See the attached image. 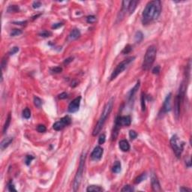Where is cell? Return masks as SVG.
Listing matches in <instances>:
<instances>
[{
    "instance_id": "obj_23",
    "label": "cell",
    "mask_w": 192,
    "mask_h": 192,
    "mask_svg": "<svg viewBox=\"0 0 192 192\" xmlns=\"http://www.w3.org/2000/svg\"><path fill=\"white\" fill-rule=\"evenodd\" d=\"M146 179V173H143L140 174V176H138L137 178L134 179V183L135 184H140V182L144 181Z\"/></svg>"
},
{
    "instance_id": "obj_18",
    "label": "cell",
    "mask_w": 192,
    "mask_h": 192,
    "mask_svg": "<svg viewBox=\"0 0 192 192\" xmlns=\"http://www.w3.org/2000/svg\"><path fill=\"white\" fill-rule=\"evenodd\" d=\"M129 3H130V1H123L122 2V10L120 11V18L122 19L125 16V14H126V11H128Z\"/></svg>"
},
{
    "instance_id": "obj_7",
    "label": "cell",
    "mask_w": 192,
    "mask_h": 192,
    "mask_svg": "<svg viewBox=\"0 0 192 192\" xmlns=\"http://www.w3.org/2000/svg\"><path fill=\"white\" fill-rule=\"evenodd\" d=\"M135 57L134 56H131L129 58H127L126 59L123 60L122 62H121L119 65L116 66V68H115V70L113 71V73L111 74V76H110V80H113L114 79H116V77L121 74L123 71L125 70V68L128 67V65L132 62L134 60Z\"/></svg>"
},
{
    "instance_id": "obj_20",
    "label": "cell",
    "mask_w": 192,
    "mask_h": 192,
    "mask_svg": "<svg viewBox=\"0 0 192 192\" xmlns=\"http://www.w3.org/2000/svg\"><path fill=\"white\" fill-rule=\"evenodd\" d=\"M86 191L88 192H100V191H104V189H103L100 186H97V185H89Z\"/></svg>"
},
{
    "instance_id": "obj_27",
    "label": "cell",
    "mask_w": 192,
    "mask_h": 192,
    "mask_svg": "<svg viewBox=\"0 0 192 192\" xmlns=\"http://www.w3.org/2000/svg\"><path fill=\"white\" fill-rule=\"evenodd\" d=\"M23 33L22 30L21 29H13V30L11 32V36H17V35H20Z\"/></svg>"
},
{
    "instance_id": "obj_31",
    "label": "cell",
    "mask_w": 192,
    "mask_h": 192,
    "mask_svg": "<svg viewBox=\"0 0 192 192\" xmlns=\"http://www.w3.org/2000/svg\"><path fill=\"white\" fill-rule=\"evenodd\" d=\"M129 137L131 140H134L137 137V133L134 130H131L129 131Z\"/></svg>"
},
{
    "instance_id": "obj_37",
    "label": "cell",
    "mask_w": 192,
    "mask_h": 192,
    "mask_svg": "<svg viewBox=\"0 0 192 192\" xmlns=\"http://www.w3.org/2000/svg\"><path fill=\"white\" fill-rule=\"evenodd\" d=\"M87 23H94L96 21V17L93 15H90L87 17Z\"/></svg>"
},
{
    "instance_id": "obj_25",
    "label": "cell",
    "mask_w": 192,
    "mask_h": 192,
    "mask_svg": "<svg viewBox=\"0 0 192 192\" xmlns=\"http://www.w3.org/2000/svg\"><path fill=\"white\" fill-rule=\"evenodd\" d=\"M20 10L18 5H10L8 8V11L9 13H14V12H18Z\"/></svg>"
},
{
    "instance_id": "obj_34",
    "label": "cell",
    "mask_w": 192,
    "mask_h": 192,
    "mask_svg": "<svg viewBox=\"0 0 192 192\" xmlns=\"http://www.w3.org/2000/svg\"><path fill=\"white\" fill-rule=\"evenodd\" d=\"M50 71L54 74H59L62 71V68L61 67H55L50 69Z\"/></svg>"
},
{
    "instance_id": "obj_45",
    "label": "cell",
    "mask_w": 192,
    "mask_h": 192,
    "mask_svg": "<svg viewBox=\"0 0 192 192\" xmlns=\"http://www.w3.org/2000/svg\"><path fill=\"white\" fill-rule=\"evenodd\" d=\"M73 59H74V57H69V58H68V59H66L64 61V65H68L69 63H71L72 61H73Z\"/></svg>"
},
{
    "instance_id": "obj_47",
    "label": "cell",
    "mask_w": 192,
    "mask_h": 192,
    "mask_svg": "<svg viewBox=\"0 0 192 192\" xmlns=\"http://www.w3.org/2000/svg\"><path fill=\"white\" fill-rule=\"evenodd\" d=\"M179 191H182V192H185V191H191V189L188 188H185V187H182L179 188Z\"/></svg>"
},
{
    "instance_id": "obj_19",
    "label": "cell",
    "mask_w": 192,
    "mask_h": 192,
    "mask_svg": "<svg viewBox=\"0 0 192 192\" xmlns=\"http://www.w3.org/2000/svg\"><path fill=\"white\" fill-rule=\"evenodd\" d=\"M138 3H139V1H130L129 6H128L129 14H132L133 13H134V11H135Z\"/></svg>"
},
{
    "instance_id": "obj_3",
    "label": "cell",
    "mask_w": 192,
    "mask_h": 192,
    "mask_svg": "<svg viewBox=\"0 0 192 192\" xmlns=\"http://www.w3.org/2000/svg\"><path fill=\"white\" fill-rule=\"evenodd\" d=\"M156 54H157L156 47L150 46L147 49L142 64V68L144 71H149L152 68L155 59Z\"/></svg>"
},
{
    "instance_id": "obj_43",
    "label": "cell",
    "mask_w": 192,
    "mask_h": 192,
    "mask_svg": "<svg viewBox=\"0 0 192 192\" xmlns=\"http://www.w3.org/2000/svg\"><path fill=\"white\" fill-rule=\"evenodd\" d=\"M41 6V2H34L33 4H32V7L33 8L36 9V8H39Z\"/></svg>"
},
{
    "instance_id": "obj_38",
    "label": "cell",
    "mask_w": 192,
    "mask_h": 192,
    "mask_svg": "<svg viewBox=\"0 0 192 192\" xmlns=\"http://www.w3.org/2000/svg\"><path fill=\"white\" fill-rule=\"evenodd\" d=\"M18 51H19V47H12V48L10 50L8 54H9L10 56H11V55H14L15 53H17Z\"/></svg>"
},
{
    "instance_id": "obj_41",
    "label": "cell",
    "mask_w": 192,
    "mask_h": 192,
    "mask_svg": "<svg viewBox=\"0 0 192 192\" xmlns=\"http://www.w3.org/2000/svg\"><path fill=\"white\" fill-rule=\"evenodd\" d=\"M7 62H8V57H6V56L2 59V64H1V66H2V70H3V68L7 65Z\"/></svg>"
},
{
    "instance_id": "obj_29",
    "label": "cell",
    "mask_w": 192,
    "mask_h": 192,
    "mask_svg": "<svg viewBox=\"0 0 192 192\" xmlns=\"http://www.w3.org/2000/svg\"><path fill=\"white\" fill-rule=\"evenodd\" d=\"M34 104L37 107H41V106L42 105V101L41 98H39L38 97L35 96L34 97Z\"/></svg>"
},
{
    "instance_id": "obj_5",
    "label": "cell",
    "mask_w": 192,
    "mask_h": 192,
    "mask_svg": "<svg viewBox=\"0 0 192 192\" xmlns=\"http://www.w3.org/2000/svg\"><path fill=\"white\" fill-rule=\"evenodd\" d=\"M185 90H186V87L184 83H182V85L180 86L179 90V93L177 94L176 99H175V104H174V113H175V116L176 119H178L179 116L180 114V107L182 105V103L184 100V97L185 95Z\"/></svg>"
},
{
    "instance_id": "obj_40",
    "label": "cell",
    "mask_w": 192,
    "mask_h": 192,
    "mask_svg": "<svg viewBox=\"0 0 192 192\" xmlns=\"http://www.w3.org/2000/svg\"><path fill=\"white\" fill-rule=\"evenodd\" d=\"M8 188L10 191H17L16 188H14V185L13 184V182L11 181L9 183H8Z\"/></svg>"
},
{
    "instance_id": "obj_36",
    "label": "cell",
    "mask_w": 192,
    "mask_h": 192,
    "mask_svg": "<svg viewBox=\"0 0 192 192\" xmlns=\"http://www.w3.org/2000/svg\"><path fill=\"white\" fill-rule=\"evenodd\" d=\"M105 140H106V136H105V134H101L100 137H99V138H98V143H99L100 145H101V144H103V143H104Z\"/></svg>"
},
{
    "instance_id": "obj_39",
    "label": "cell",
    "mask_w": 192,
    "mask_h": 192,
    "mask_svg": "<svg viewBox=\"0 0 192 192\" xmlns=\"http://www.w3.org/2000/svg\"><path fill=\"white\" fill-rule=\"evenodd\" d=\"M33 159H34V157L32 155H27L26 157V165L30 164V163H31Z\"/></svg>"
},
{
    "instance_id": "obj_48",
    "label": "cell",
    "mask_w": 192,
    "mask_h": 192,
    "mask_svg": "<svg viewBox=\"0 0 192 192\" xmlns=\"http://www.w3.org/2000/svg\"><path fill=\"white\" fill-rule=\"evenodd\" d=\"M191 158H189L188 161H186V166H187L188 167H191Z\"/></svg>"
},
{
    "instance_id": "obj_15",
    "label": "cell",
    "mask_w": 192,
    "mask_h": 192,
    "mask_svg": "<svg viewBox=\"0 0 192 192\" xmlns=\"http://www.w3.org/2000/svg\"><path fill=\"white\" fill-rule=\"evenodd\" d=\"M12 141H13V137H5V138L1 142V144H0V147H1V149H2V150H4L5 149H6L7 147L12 143Z\"/></svg>"
},
{
    "instance_id": "obj_26",
    "label": "cell",
    "mask_w": 192,
    "mask_h": 192,
    "mask_svg": "<svg viewBox=\"0 0 192 192\" xmlns=\"http://www.w3.org/2000/svg\"><path fill=\"white\" fill-rule=\"evenodd\" d=\"M134 38H135V41H136L137 43L140 42V41L143 40V33H142L140 31H138V32H137V33H136V35H135V37H134Z\"/></svg>"
},
{
    "instance_id": "obj_44",
    "label": "cell",
    "mask_w": 192,
    "mask_h": 192,
    "mask_svg": "<svg viewBox=\"0 0 192 192\" xmlns=\"http://www.w3.org/2000/svg\"><path fill=\"white\" fill-rule=\"evenodd\" d=\"M58 98H59V99H65L68 98V94L66 92H62L60 95H59Z\"/></svg>"
},
{
    "instance_id": "obj_42",
    "label": "cell",
    "mask_w": 192,
    "mask_h": 192,
    "mask_svg": "<svg viewBox=\"0 0 192 192\" xmlns=\"http://www.w3.org/2000/svg\"><path fill=\"white\" fill-rule=\"evenodd\" d=\"M160 66L159 65H157L155 66L153 69H152V73L154 74H158L160 73Z\"/></svg>"
},
{
    "instance_id": "obj_8",
    "label": "cell",
    "mask_w": 192,
    "mask_h": 192,
    "mask_svg": "<svg viewBox=\"0 0 192 192\" xmlns=\"http://www.w3.org/2000/svg\"><path fill=\"white\" fill-rule=\"evenodd\" d=\"M71 119L68 116H66L62 118L59 121L55 122L53 125V128L56 131H60V130L63 129L65 126L69 125L71 124Z\"/></svg>"
},
{
    "instance_id": "obj_28",
    "label": "cell",
    "mask_w": 192,
    "mask_h": 192,
    "mask_svg": "<svg viewBox=\"0 0 192 192\" xmlns=\"http://www.w3.org/2000/svg\"><path fill=\"white\" fill-rule=\"evenodd\" d=\"M39 35L43 37V38H48V37H50L52 35V32L47 31V30H43L39 33Z\"/></svg>"
},
{
    "instance_id": "obj_11",
    "label": "cell",
    "mask_w": 192,
    "mask_h": 192,
    "mask_svg": "<svg viewBox=\"0 0 192 192\" xmlns=\"http://www.w3.org/2000/svg\"><path fill=\"white\" fill-rule=\"evenodd\" d=\"M103 153H104V149H103V148L101 147L100 146H98L92 151V152L91 154V158L94 161L100 160L102 157Z\"/></svg>"
},
{
    "instance_id": "obj_32",
    "label": "cell",
    "mask_w": 192,
    "mask_h": 192,
    "mask_svg": "<svg viewBox=\"0 0 192 192\" xmlns=\"http://www.w3.org/2000/svg\"><path fill=\"white\" fill-rule=\"evenodd\" d=\"M132 50V47L131 45H130V44H128V45H126V47L123 49L122 50V53L123 54H128L129 53H131V51Z\"/></svg>"
},
{
    "instance_id": "obj_2",
    "label": "cell",
    "mask_w": 192,
    "mask_h": 192,
    "mask_svg": "<svg viewBox=\"0 0 192 192\" xmlns=\"http://www.w3.org/2000/svg\"><path fill=\"white\" fill-rule=\"evenodd\" d=\"M113 102H114V99L113 98H110L107 102V104H105L104 109H103V112L101 113V117L99 118V119L93 130V132H92V135L94 137L97 136L99 132L101 131V130L102 129L103 126H104L107 117L109 116L110 113H111L112 110H113Z\"/></svg>"
},
{
    "instance_id": "obj_4",
    "label": "cell",
    "mask_w": 192,
    "mask_h": 192,
    "mask_svg": "<svg viewBox=\"0 0 192 192\" xmlns=\"http://www.w3.org/2000/svg\"><path fill=\"white\" fill-rule=\"evenodd\" d=\"M85 161H86V154H83L80 159V164L79 167L77 171V173L75 175L74 179L73 182V190L74 191H77L80 185L81 180L83 178V173L84 170V166H85Z\"/></svg>"
},
{
    "instance_id": "obj_46",
    "label": "cell",
    "mask_w": 192,
    "mask_h": 192,
    "mask_svg": "<svg viewBox=\"0 0 192 192\" xmlns=\"http://www.w3.org/2000/svg\"><path fill=\"white\" fill-rule=\"evenodd\" d=\"M62 25H63V24H62V23H55V24H53V25L52 26V28H53V29H57V28H59V27H61Z\"/></svg>"
},
{
    "instance_id": "obj_16",
    "label": "cell",
    "mask_w": 192,
    "mask_h": 192,
    "mask_svg": "<svg viewBox=\"0 0 192 192\" xmlns=\"http://www.w3.org/2000/svg\"><path fill=\"white\" fill-rule=\"evenodd\" d=\"M119 148L123 152H128L130 149V145L128 140H122L119 141Z\"/></svg>"
},
{
    "instance_id": "obj_30",
    "label": "cell",
    "mask_w": 192,
    "mask_h": 192,
    "mask_svg": "<svg viewBox=\"0 0 192 192\" xmlns=\"http://www.w3.org/2000/svg\"><path fill=\"white\" fill-rule=\"evenodd\" d=\"M146 96H145V94L144 93H142V95H141V108H142V110L144 111L146 110Z\"/></svg>"
},
{
    "instance_id": "obj_12",
    "label": "cell",
    "mask_w": 192,
    "mask_h": 192,
    "mask_svg": "<svg viewBox=\"0 0 192 192\" xmlns=\"http://www.w3.org/2000/svg\"><path fill=\"white\" fill-rule=\"evenodd\" d=\"M151 183H152V190H153L154 191H161V185H160L159 180H158V179L157 176H156L155 173H152V174Z\"/></svg>"
},
{
    "instance_id": "obj_22",
    "label": "cell",
    "mask_w": 192,
    "mask_h": 192,
    "mask_svg": "<svg viewBox=\"0 0 192 192\" xmlns=\"http://www.w3.org/2000/svg\"><path fill=\"white\" fill-rule=\"evenodd\" d=\"M11 113H9L8 115V117L6 119V121H5V123L3 126V134H5V133L6 132V131L8 130L9 125H10V123H11Z\"/></svg>"
},
{
    "instance_id": "obj_6",
    "label": "cell",
    "mask_w": 192,
    "mask_h": 192,
    "mask_svg": "<svg viewBox=\"0 0 192 192\" xmlns=\"http://www.w3.org/2000/svg\"><path fill=\"white\" fill-rule=\"evenodd\" d=\"M170 146L176 155V156L179 158L184 149L185 143L182 141L177 135H173L170 139Z\"/></svg>"
},
{
    "instance_id": "obj_21",
    "label": "cell",
    "mask_w": 192,
    "mask_h": 192,
    "mask_svg": "<svg viewBox=\"0 0 192 192\" xmlns=\"http://www.w3.org/2000/svg\"><path fill=\"white\" fill-rule=\"evenodd\" d=\"M121 167H122V165H121V163L119 161H116L113 166V172L115 173H119L120 171H121Z\"/></svg>"
},
{
    "instance_id": "obj_24",
    "label": "cell",
    "mask_w": 192,
    "mask_h": 192,
    "mask_svg": "<svg viewBox=\"0 0 192 192\" xmlns=\"http://www.w3.org/2000/svg\"><path fill=\"white\" fill-rule=\"evenodd\" d=\"M23 116L25 118V119H29V118L31 117V111H30V110H29L28 107L25 108V109L23 110Z\"/></svg>"
},
{
    "instance_id": "obj_35",
    "label": "cell",
    "mask_w": 192,
    "mask_h": 192,
    "mask_svg": "<svg viewBox=\"0 0 192 192\" xmlns=\"http://www.w3.org/2000/svg\"><path fill=\"white\" fill-rule=\"evenodd\" d=\"M46 130H47V128L44 125H38L37 127V131L39 133H44L46 131Z\"/></svg>"
},
{
    "instance_id": "obj_33",
    "label": "cell",
    "mask_w": 192,
    "mask_h": 192,
    "mask_svg": "<svg viewBox=\"0 0 192 192\" xmlns=\"http://www.w3.org/2000/svg\"><path fill=\"white\" fill-rule=\"evenodd\" d=\"M134 188H133L132 186H131V185H125V186H124V188H122V190H121V191H126V192H131V191H134Z\"/></svg>"
},
{
    "instance_id": "obj_10",
    "label": "cell",
    "mask_w": 192,
    "mask_h": 192,
    "mask_svg": "<svg viewBox=\"0 0 192 192\" xmlns=\"http://www.w3.org/2000/svg\"><path fill=\"white\" fill-rule=\"evenodd\" d=\"M80 101H81V97H77L76 98L74 99L68 105V112L69 113H76L77 111L79 110L80 104Z\"/></svg>"
},
{
    "instance_id": "obj_13",
    "label": "cell",
    "mask_w": 192,
    "mask_h": 192,
    "mask_svg": "<svg viewBox=\"0 0 192 192\" xmlns=\"http://www.w3.org/2000/svg\"><path fill=\"white\" fill-rule=\"evenodd\" d=\"M171 97H172V93H169V95H167V96L164 100L163 108H162L164 113L169 112L171 110Z\"/></svg>"
},
{
    "instance_id": "obj_1",
    "label": "cell",
    "mask_w": 192,
    "mask_h": 192,
    "mask_svg": "<svg viewBox=\"0 0 192 192\" xmlns=\"http://www.w3.org/2000/svg\"><path fill=\"white\" fill-rule=\"evenodd\" d=\"M161 12V2L158 0H154L147 3L142 14V22L143 25L149 24L157 20Z\"/></svg>"
},
{
    "instance_id": "obj_14",
    "label": "cell",
    "mask_w": 192,
    "mask_h": 192,
    "mask_svg": "<svg viewBox=\"0 0 192 192\" xmlns=\"http://www.w3.org/2000/svg\"><path fill=\"white\" fill-rule=\"evenodd\" d=\"M80 32L79 29H73V30L71 32V33L69 34L68 35V41H74V40H76L80 36Z\"/></svg>"
},
{
    "instance_id": "obj_17",
    "label": "cell",
    "mask_w": 192,
    "mask_h": 192,
    "mask_svg": "<svg viewBox=\"0 0 192 192\" xmlns=\"http://www.w3.org/2000/svg\"><path fill=\"white\" fill-rule=\"evenodd\" d=\"M139 88H140V81L138 80V81L137 82L136 85L134 86V87L129 92V93H128V98L129 101H131L133 98H134L135 93L137 92V91L138 90Z\"/></svg>"
},
{
    "instance_id": "obj_9",
    "label": "cell",
    "mask_w": 192,
    "mask_h": 192,
    "mask_svg": "<svg viewBox=\"0 0 192 192\" xmlns=\"http://www.w3.org/2000/svg\"><path fill=\"white\" fill-rule=\"evenodd\" d=\"M131 122V119L130 116H118L115 122V125L118 127L121 126H129Z\"/></svg>"
}]
</instances>
